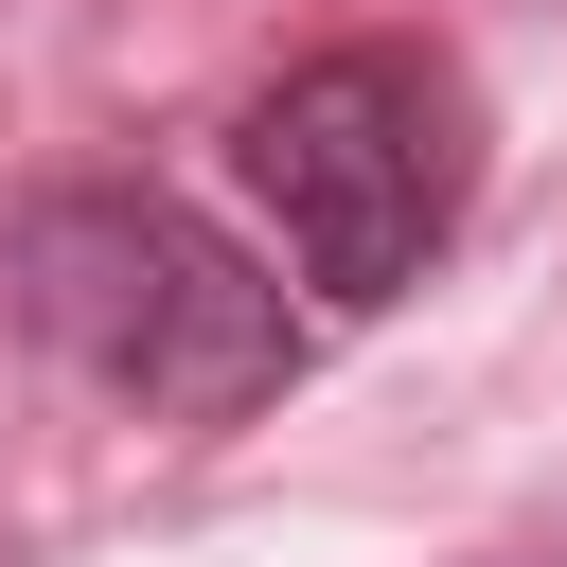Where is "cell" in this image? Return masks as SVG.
I'll return each instance as SVG.
<instances>
[{
    "label": "cell",
    "instance_id": "6da1fadb",
    "mask_svg": "<svg viewBox=\"0 0 567 567\" xmlns=\"http://www.w3.org/2000/svg\"><path fill=\"white\" fill-rule=\"evenodd\" d=\"M0 284H18V337L71 372V390H106L124 425H248L284 372H301V301H284V248H230L195 195H159V177H53V195H18V248H0Z\"/></svg>",
    "mask_w": 567,
    "mask_h": 567
},
{
    "label": "cell",
    "instance_id": "7a4b0ae2",
    "mask_svg": "<svg viewBox=\"0 0 567 567\" xmlns=\"http://www.w3.org/2000/svg\"><path fill=\"white\" fill-rule=\"evenodd\" d=\"M230 195H248V230L284 248L301 301L372 319V301H408V284L443 266V230H461V195H478V106H461V71L408 53V35H337V53H301L284 89L230 106Z\"/></svg>",
    "mask_w": 567,
    "mask_h": 567
}]
</instances>
